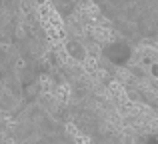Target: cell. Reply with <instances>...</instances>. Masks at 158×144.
<instances>
[{
    "instance_id": "6da1fadb",
    "label": "cell",
    "mask_w": 158,
    "mask_h": 144,
    "mask_svg": "<svg viewBox=\"0 0 158 144\" xmlns=\"http://www.w3.org/2000/svg\"><path fill=\"white\" fill-rule=\"evenodd\" d=\"M152 74H154V76L158 78V64H156V62L152 64Z\"/></svg>"
}]
</instances>
